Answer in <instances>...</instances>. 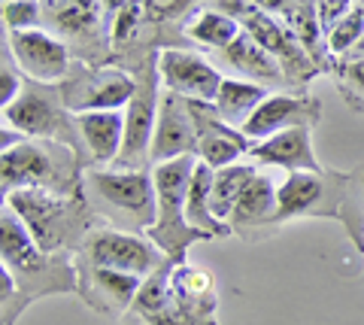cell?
<instances>
[{
    "instance_id": "1",
    "label": "cell",
    "mask_w": 364,
    "mask_h": 325,
    "mask_svg": "<svg viewBox=\"0 0 364 325\" xmlns=\"http://www.w3.org/2000/svg\"><path fill=\"white\" fill-rule=\"evenodd\" d=\"M79 152L55 140H25L0 155L4 195L16 188H46L55 195H70L79 186Z\"/></svg>"
},
{
    "instance_id": "2",
    "label": "cell",
    "mask_w": 364,
    "mask_h": 325,
    "mask_svg": "<svg viewBox=\"0 0 364 325\" xmlns=\"http://www.w3.org/2000/svg\"><path fill=\"white\" fill-rule=\"evenodd\" d=\"M195 164H198V155H182V159L152 167L155 195H158V216H155V225L146 234H149L152 243L173 265H186L182 262L186 259V250L195 240L207 238L203 231L191 228L188 219H186V192H188V179H191Z\"/></svg>"
},
{
    "instance_id": "3",
    "label": "cell",
    "mask_w": 364,
    "mask_h": 325,
    "mask_svg": "<svg viewBox=\"0 0 364 325\" xmlns=\"http://www.w3.org/2000/svg\"><path fill=\"white\" fill-rule=\"evenodd\" d=\"M85 198L104 213L109 222L124 228L149 231L158 216L155 179L146 171H122V167H97L85 176Z\"/></svg>"
},
{
    "instance_id": "4",
    "label": "cell",
    "mask_w": 364,
    "mask_h": 325,
    "mask_svg": "<svg viewBox=\"0 0 364 325\" xmlns=\"http://www.w3.org/2000/svg\"><path fill=\"white\" fill-rule=\"evenodd\" d=\"M6 207H13L28 222L33 240L43 252H58L70 246L73 238H88V207L79 201H67L64 195L46 192V188H16L6 195Z\"/></svg>"
},
{
    "instance_id": "5",
    "label": "cell",
    "mask_w": 364,
    "mask_h": 325,
    "mask_svg": "<svg viewBox=\"0 0 364 325\" xmlns=\"http://www.w3.org/2000/svg\"><path fill=\"white\" fill-rule=\"evenodd\" d=\"M215 9H222V13L234 16L237 21H240L249 37H252L255 43H261V46H264L273 58L282 64L286 80L289 76H294V80H306V76L313 73L310 52L301 46V40L294 37L289 25L277 21L270 13H264V9L252 6L249 0H219Z\"/></svg>"
},
{
    "instance_id": "6",
    "label": "cell",
    "mask_w": 364,
    "mask_h": 325,
    "mask_svg": "<svg viewBox=\"0 0 364 325\" xmlns=\"http://www.w3.org/2000/svg\"><path fill=\"white\" fill-rule=\"evenodd\" d=\"M82 255L85 265L91 267H109V271L134 274V277H152L155 271H161L164 265H170L167 255L152 243H146L143 238L116 228H95L82 240Z\"/></svg>"
},
{
    "instance_id": "7",
    "label": "cell",
    "mask_w": 364,
    "mask_h": 325,
    "mask_svg": "<svg viewBox=\"0 0 364 325\" xmlns=\"http://www.w3.org/2000/svg\"><path fill=\"white\" fill-rule=\"evenodd\" d=\"M4 119L16 131H21L25 137H33V140H55L70 149H76V137L82 140L79 122L64 107V100H55L52 95L37 92V88H28L9 107H4Z\"/></svg>"
},
{
    "instance_id": "8",
    "label": "cell",
    "mask_w": 364,
    "mask_h": 325,
    "mask_svg": "<svg viewBox=\"0 0 364 325\" xmlns=\"http://www.w3.org/2000/svg\"><path fill=\"white\" fill-rule=\"evenodd\" d=\"M158 67H149L146 80L136 82V92L131 97V104L124 107V143L122 155L112 167L122 171H143V164L149 161L152 152V137H155V122H158Z\"/></svg>"
},
{
    "instance_id": "9",
    "label": "cell",
    "mask_w": 364,
    "mask_h": 325,
    "mask_svg": "<svg viewBox=\"0 0 364 325\" xmlns=\"http://www.w3.org/2000/svg\"><path fill=\"white\" fill-rule=\"evenodd\" d=\"M170 304L152 325H215V283L210 271L173 265L170 277Z\"/></svg>"
},
{
    "instance_id": "10",
    "label": "cell",
    "mask_w": 364,
    "mask_h": 325,
    "mask_svg": "<svg viewBox=\"0 0 364 325\" xmlns=\"http://www.w3.org/2000/svg\"><path fill=\"white\" fill-rule=\"evenodd\" d=\"M136 82L116 67H91L64 85L61 100L70 113H95V110H122L131 104Z\"/></svg>"
},
{
    "instance_id": "11",
    "label": "cell",
    "mask_w": 364,
    "mask_h": 325,
    "mask_svg": "<svg viewBox=\"0 0 364 325\" xmlns=\"http://www.w3.org/2000/svg\"><path fill=\"white\" fill-rule=\"evenodd\" d=\"M158 76L167 92H176L186 100H203L213 104L215 95L222 88L225 76L215 70V64H210L203 55L198 52H186V49H164L155 58Z\"/></svg>"
},
{
    "instance_id": "12",
    "label": "cell",
    "mask_w": 364,
    "mask_h": 325,
    "mask_svg": "<svg viewBox=\"0 0 364 325\" xmlns=\"http://www.w3.org/2000/svg\"><path fill=\"white\" fill-rule=\"evenodd\" d=\"M6 43L13 49L16 67L33 82L55 85L70 73V52L49 31H43V28L18 31V33H9Z\"/></svg>"
},
{
    "instance_id": "13",
    "label": "cell",
    "mask_w": 364,
    "mask_h": 325,
    "mask_svg": "<svg viewBox=\"0 0 364 325\" xmlns=\"http://www.w3.org/2000/svg\"><path fill=\"white\" fill-rule=\"evenodd\" d=\"M182 155H198V125H195V116H191V107H188L186 97L161 88L149 161L155 167V164L182 159Z\"/></svg>"
},
{
    "instance_id": "14",
    "label": "cell",
    "mask_w": 364,
    "mask_h": 325,
    "mask_svg": "<svg viewBox=\"0 0 364 325\" xmlns=\"http://www.w3.org/2000/svg\"><path fill=\"white\" fill-rule=\"evenodd\" d=\"M188 107H191V116H195V125H198V159L203 164H210L213 171H222V167L237 164L240 155L252 152V140H249L240 128L222 122V116L215 113L213 104L188 100Z\"/></svg>"
},
{
    "instance_id": "15",
    "label": "cell",
    "mask_w": 364,
    "mask_h": 325,
    "mask_svg": "<svg viewBox=\"0 0 364 325\" xmlns=\"http://www.w3.org/2000/svg\"><path fill=\"white\" fill-rule=\"evenodd\" d=\"M318 122V104L310 97H291V95H267L261 100L249 122L240 128L252 143L267 140L289 128H313Z\"/></svg>"
},
{
    "instance_id": "16",
    "label": "cell",
    "mask_w": 364,
    "mask_h": 325,
    "mask_svg": "<svg viewBox=\"0 0 364 325\" xmlns=\"http://www.w3.org/2000/svg\"><path fill=\"white\" fill-rule=\"evenodd\" d=\"M252 155L255 161L270 164V167H282V171H322L316 152H313V128H289L279 131L267 140L252 143Z\"/></svg>"
},
{
    "instance_id": "17",
    "label": "cell",
    "mask_w": 364,
    "mask_h": 325,
    "mask_svg": "<svg viewBox=\"0 0 364 325\" xmlns=\"http://www.w3.org/2000/svg\"><path fill=\"white\" fill-rule=\"evenodd\" d=\"M76 122L91 161L100 167L116 164L124 143V110H95L76 116Z\"/></svg>"
},
{
    "instance_id": "18",
    "label": "cell",
    "mask_w": 364,
    "mask_h": 325,
    "mask_svg": "<svg viewBox=\"0 0 364 325\" xmlns=\"http://www.w3.org/2000/svg\"><path fill=\"white\" fill-rule=\"evenodd\" d=\"M331 188V179L325 176V171H294L282 179V186L277 188V216L273 222H286L298 216H310V213H322V201Z\"/></svg>"
},
{
    "instance_id": "19",
    "label": "cell",
    "mask_w": 364,
    "mask_h": 325,
    "mask_svg": "<svg viewBox=\"0 0 364 325\" xmlns=\"http://www.w3.org/2000/svg\"><path fill=\"white\" fill-rule=\"evenodd\" d=\"M219 58L225 64H231L234 70H240L249 82H258V85H264V88L286 80V70H282V64L273 58V55L264 46H261V43H255L252 37H249L246 31L225 52H219Z\"/></svg>"
},
{
    "instance_id": "20",
    "label": "cell",
    "mask_w": 364,
    "mask_h": 325,
    "mask_svg": "<svg viewBox=\"0 0 364 325\" xmlns=\"http://www.w3.org/2000/svg\"><path fill=\"white\" fill-rule=\"evenodd\" d=\"M85 283L88 286H82V295L88 304L97 307V301H107V313H119L134 304V298L143 286V277L85 265Z\"/></svg>"
},
{
    "instance_id": "21",
    "label": "cell",
    "mask_w": 364,
    "mask_h": 325,
    "mask_svg": "<svg viewBox=\"0 0 364 325\" xmlns=\"http://www.w3.org/2000/svg\"><path fill=\"white\" fill-rule=\"evenodd\" d=\"M277 183L267 174H258L246 183L240 201L228 219V228L231 231H246L255 225H273V216H277Z\"/></svg>"
},
{
    "instance_id": "22",
    "label": "cell",
    "mask_w": 364,
    "mask_h": 325,
    "mask_svg": "<svg viewBox=\"0 0 364 325\" xmlns=\"http://www.w3.org/2000/svg\"><path fill=\"white\" fill-rule=\"evenodd\" d=\"M213 176L215 171L210 164H203L198 159L195 171H191V179H188V192H186V219L191 228L203 231L207 238H228L231 228L222 225V222L213 219L210 213V198H213Z\"/></svg>"
},
{
    "instance_id": "23",
    "label": "cell",
    "mask_w": 364,
    "mask_h": 325,
    "mask_svg": "<svg viewBox=\"0 0 364 325\" xmlns=\"http://www.w3.org/2000/svg\"><path fill=\"white\" fill-rule=\"evenodd\" d=\"M267 95L270 92L264 85L249 82V80H231V76H228V80H222V88H219V95H215L213 107H215V113L222 116V122H228V125H234V128H243Z\"/></svg>"
},
{
    "instance_id": "24",
    "label": "cell",
    "mask_w": 364,
    "mask_h": 325,
    "mask_svg": "<svg viewBox=\"0 0 364 325\" xmlns=\"http://www.w3.org/2000/svg\"><path fill=\"white\" fill-rule=\"evenodd\" d=\"M40 255L43 250L33 240L28 222L13 207H4V216H0V259H4V265L9 271H18V267H28L31 262H37Z\"/></svg>"
},
{
    "instance_id": "25",
    "label": "cell",
    "mask_w": 364,
    "mask_h": 325,
    "mask_svg": "<svg viewBox=\"0 0 364 325\" xmlns=\"http://www.w3.org/2000/svg\"><path fill=\"white\" fill-rule=\"evenodd\" d=\"M186 33L195 43H200V46L215 49V52H225L243 33V25L234 16L222 13V9L203 6V9H198V13L186 21Z\"/></svg>"
},
{
    "instance_id": "26",
    "label": "cell",
    "mask_w": 364,
    "mask_h": 325,
    "mask_svg": "<svg viewBox=\"0 0 364 325\" xmlns=\"http://www.w3.org/2000/svg\"><path fill=\"white\" fill-rule=\"evenodd\" d=\"M252 176H255L252 164H231V167L215 171V176H213V198H210V213H213L215 222L228 225V219H231L237 201H240L243 188H246V183Z\"/></svg>"
},
{
    "instance_id": "27",
    "label": "cell",
    "mask_w": 364,
    "mask_h": 325,
    "mask_svg": "<svg viewBox=\"0 0 364 325\" xmlns=\"http://www.w3.org/2000/svg\"><path fill=\"white\" fill-rule=\"evenodd\" d=\"M325 40H328V52L331 55H352L355 52V46L364 40V9H361V4L352 6L349 13L325 33Z\"/></svg>"
},
{
    "instance_id": "28",
    "label": "cell",
    "mask_w": 364,
    "mask_h": 325,
    "mask_svg": "<svg viewBox=\"0 0 364 325\" xmlns=\"http://www.w3.org/2000/svg\"><path fill=\"white\" fill-rule=\"evenodd\" d=\"M43 18V0H4V25L9 33L33 31Z\"/></svg>"
},
{
    "instance_id": "29",
    "label": "cell",
    "mask_w": 364,
    "mask_h": 325,
    "mask_svg": "<svg viewBox=\"0 0 364 325\" xmlns=\"http://www.w3.org/2000/svg\"><path fill=\"white\" fill-rule=\"evenodd\" d=\"M143 18V0H131L128 6H122L116 16H112V43H128L134 40L136 28H140Z\"/></svg>"
},
{
    "instance_id": "30",
    "label": "cell",
    "mask_w": 364,
    "mask_h": 325,
    "mask_svg": "<svg viewBox=\"0 0 364 325\" xmlns=\"http://www.w3.org/2000/svg\"><path fill=\"white\" fill-rule=\"evenodd\" d=\"M9 61H13L9 58V43L4 40V67H0V100H4V107H9L21 95V80Z\"/></svg>"
},
{
    "instance_id": "31",
    "label": "cell",
    "mask_w": 364,
    "mask_h": 325,
    "mask_svg": "<svg viewBox=\"0 0 364 325\" xmlns=\"http://www.w3.org/2000/svg\"><path fill=\"white\" fill-rule=\"evenodd\" d=\"M352 6H355L352 0H316V16H318V25H322V31L325 33L331 31Z\"/></svg>"
},
{
    "instance_id": "32",
    "label": "cell",
    "mask_w": 364,
    "mask_h": 325,
    "mask_svg": "<svg viewBox=\"0 0 364 325\" xmlns=\"http://www.w3.org/2000/svg\"><path fill=\"white\" fill-rule=\"evenodd\" d=\"M252 6H258V9H264V13H286V9L294 4V0H249Z\"/></svg>"
},
{
    "instance_id": "33",
    "label": "cell",
    "mask_w": 364,
    "mask_h": 325,
    "mask_svg": "<svg viewBox=\"0 0 364 325\" xmlns=\"http://www.w3.org/2000/svg\"><path fill=\"white\" fill-rule=\"evenodd\" d=\"M346 76L352 82H358L361 88H364V58H352L349 64H346Z\"/></svg>"
},
{
    "instance_id": "34",
    "label": "cell",
    "mask_w": 364,
    "mask_h": 325,
    "mask_svg": "<svg viewBox=\"0 0 364 325\" xmlns=\"http://www.w3.org/2000/svg\"><path fill=\"white\" fill-rule=\"evenodd\" d=\"M128 4H131V0H104V6L109 9V13H112V16H116V13H119V9H122V6H128Z\"/></svg>"
},
{
    "instance_id": "35",
    "label": "cell",
    "mask_w": 364,
    "mask_h": 325,
    "mask_svg": "<svg viewBox=\"0 0 364 325\" xmlns=\"http://www.w3.org/2000/svg\"><path fill=\"white\" fill-rule=\"evenodd\" d=\"M176 4H179V0H149L152 9H173Z\"/></svg>"
},
{
    "instance_id": "36",
    "label": "cell",
    "mask_w": 364,
    "mask_h": 325,
    "mask_svg": "<svg viewBox=\"0 0 364 325\" xmlns=\"http://www.w3.org/2000/svg\"><path fill=\"white\" fill-rule=\"evenodd\" d=\"M352 58H364V40H361V43H358V46H355V52H352V55H349V61H352Z\"/></svg>"
},
{
    "instance_id": "37",
    "label": "cell",
    "mask_w": 364,
    "mask_h": 325,
    "mask_svg": "<svg viewBox=\"0 0 364 325\" xmlns=\"http://www.w3.org/2000/svg\"><path fill=\"white\" fill-rule=\"evenodd\" d=\"M294 4H313V0H294Z\"/></svg>"
},
{
    "instance_id": "38",
    "label": "cell",
    "mask_w": 364,
    "mask_h": 325,
    "mask_svg": "<svg viewBox=\"0 0 364 325\" xmlns=\"http://www.w3.org/2000/svg\"><path fill=\"white\" fill-rule=\"evenodd\" d=\"M361 9H364V0H361Z\"/></svg>"
}]
</instances>
